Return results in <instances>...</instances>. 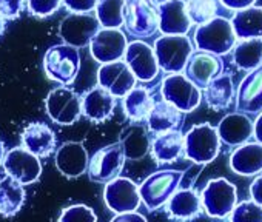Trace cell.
I'll use <instances>...</instances> for the list:
<instances>
[{
  "label": "cell",
  "instance_id": "6da1fadb",
  "mask_svg": "<svg viewBox=\"0 0 262 222\" xmlns=\"http://www.w3.org/2000/svg\"><path fill=\"white\" fill-rule=\"evenodd\" d=\"M184 173L179 170H159L151 173L138 187L141 202L151 211L162 208L168 199L179 190Z\"/></svg>",
  "mask_w": 262,
  "mask_h": 222
},
{
  "label": "cell",
  "instance_id": "7a4b0ae2",
  "mask_svg": "<svg viewBox=\"0 0 262 222\" xmlns=\"http://www.w3.org/2000/svg\"><path fill=\"white\" fill-rule=\"evenodd\" d=\"M194 45L199 51L210 53L217 57L227 54L236 45L231 22L224 17H214L213 20L199 25L194 31Z\"/></svg>",
  "mask_w": 262,
  "mask_h": 222
},
{
  "label": "cell",
  "instance_id": "3957f363",
  "mask_svg": "<svg viewBox=\"0 0 262 222\" xmlns=\"http://www.w3.org/2000/svg\"><path fill=\"white\" fill-rule=\"evenodd\" d=\"M43 70L48 79L60 85H70L76 80L80 70V54L67 43L51 47L43 56Z\"/></svg>",
  "mask_w": 262,
  "mask_h": 222
},
{
  "label": "cell",
  "instance_id": "277c9868",
  "mask_svg": "<svg viewBox=\"0 0 262 222\" xmlns=\"http://www.w3.org/2000/svg\"><path fill=\"white\" fill-rule=\"evenodd\" d=\"M221 139L211 124H198L184 136V156L196 164H208L217 158Z\"/></svg>",
  "mask_w": 262,
  "mask_h": 222
},
{
  "label": "cell",
  "instance_id": "5b68a950",
  "mask_svg": "<svg viewBox=\"0 0 262 222\" xmlns=\"http://www.w3.org/2000/svg\"><path fill=\"white\" fill-rule=\"evenodd\" d=\"M199 196L202 210L214 219H224L230 216L237 204L236 187L225 177L208 181Z\"/></svg>",
  "mask_w": 262,
  "mask_h": 222
},
{
  "label": "cell",
  "instance_id": "8992f818",
  "mask_svg": "<svg viewBox=\"0 0 262 222\" xmlns=\"http://www.w3.org/2000/svg\"><path fill=\"white\" fill-rule=\"evenodd\" d=\"M155 54L165 73H181L193 54V43L187 36H162L155 42Z\"/></svg>",
  "mask_w": 262,
  "mask_h": 222
},
{
  "label": "cell",
  "instance_id": "52a82bcc",
  "mask_svg": "<svg viewBox=\"0 0 262 222\" xmlns=\"http://www.w3.org/2000/svg\"><path fill=\"white\" fill-rule=\"evenodd\" d=\"M161 94L165 102L176 106L181 113H190L201 105V90L187 79L185 74L174 73L164 77L161 85Z\"/></svg>",
  "mask_w": 262,
  "mask_h": 222
},
{
  "label": "cell",
  "instance_id": "ba28073f",
  "mask_svg": "<svg viewBox=\"0 0 262 222\" xmlns=\"http://www.w3.org/2000/svg\"><path fill=\"white\" fill-rule=\"evenodd\" d=\"M126 161L125 150L120 142L110 144L97 150L88 164V177L97 184H108L110 181L120 176Z\"/></svg>",
  "mask_w": 262,
  "mask_h": 222
},
{
  "label": "cell",
  "instance_id": "9c48e42d",
  "mask_svg": "<svg viewBox=\"0 0 262 222\" xmlns=\"http://www.w3.org/2000/svg\"><path fill=\"white\" fill-rule=\"evenodd\" d=\"M123 27L135 37H150L159 30L158 10L148 0H125Z\"/></svg>",
  "mask_w": 262,
  "mask_h": 222
},
{
  "label": "cell",
  "instance_id": "30bf717a",
  "mask_svg": "<svg viewBox=\"0 0 262 222\" xmlns=\"http://www.w3.org/2000/svg\"><path fill=\"white\" fill-rule=\"evenodd\" d=\"M45 105L51 121L59 125H73L82 116V97L63 85L48 93Z\"/></svg>",
  "mask_w": 262,
  "mask_h": 222
},
{
  "label": "cell",
  "instance_id": "8fae6325",
  "mask_svg": "<svg viewBox=\"0 0 262 222\" xmlns=\"http://www.w3.org/2000/svg\"><path fill=\"white\" fill-rule=\"evenodd\" d=\"M103 202L116 214L138 211L141 205L138 184L135 181H131L129 177L117 176L116 179L105 184Z\"/></svg>",
  "mask_w": 262,
  "mask_h": 222
},
{
  "label": "cell",
  "instance_id": "7c38bea8",
  "mask_svg": "<svg viewBox=\"0 0 262 222\" xmlns=\"http://www.w3.org/2000/svg\"><path fill=\"white\" fill-rule=\"evenodd\" d=\"M2 165L7 176L16 179L22 185L37 182L42 174V164L39 158L27 151L24 147H16L7 151Z\"/></svg>",
  "mask_w": 262,
  "mask_h": 222
},
{
  "label": "cell",
  "instance_id": "4fadbf2b",
  "mask_svg": "<svg viewBox=\"0 0 262 222\" xmlns=\"http://www.w3.org/2000/svg\"><path fill=\"white\" fill-rule=\"evenodd\" d=\"M126 37L119 28H102L90 40V53L100 65L122 60L126 51Z\"/></svg>",
  "mask_w": 262,
  "mask_h": 222
},
{
  "label": "cell",
  "instance_id": "5bb4252c",
  "mask_svg": "<svg viewBox=\"0 0 262 222\" xmlns=\"http://www.w3.org/2000/svg\"><path fill=\"white\" fill-rule=\"evenodd\" d=\"M125 63L135 74L136 80L141 82L153 80L161 70L156 60L155 50L142 40H135L126 45Z\"/></svg>",
  "mask_w": 262,
  "mask_h": 222
},
{
  "label": "cell",
  "instance_id": "9a60e30c",
  "mask_svg": "<svg viewBox=\"0 0 262 222\" xmlns=\"http://www.w3.org/2000/svg\"><path fill=\"white\" fill-rule=\"evenodd\" d=\"M100 30V25L93 14H70L67 16L59 28L63 42L74 48H82L90 43L93 36Z\"/></svg>",
  "mask_w": 262,
  "mask_h": 222
},
{
  "label": "cell",
  "instance_id": "2e32d148",
  "mask_svg": "<svg viewBox=\"0 0 262 222\" xmlns=\"http://www.w3.org/2000/svg\"><path fill=\"white\" fill-rule=\"evenodd\" d=\"M97 82L99 86L114 97H123L136 86V77L123 60L100 65L97 70Z\"/></svg>",
  "mask_w": 262,
  "mask_h": 222
},
{
  "label": "cell",
  "instance_id": "e0dca14e",
  "mask_svg": "<svg viewBox=\"0 0 262 222\" xmlns=\"http://www.w3.org/2000/svg\"><path fill=\"white\" fill-rule=\"evenodd\" d=\"M236 111L244 115L262 111V65L248 71L241 80L236 93Z\"/></svg>",
  "mask_w": 262,
  "mask_h": 222
},
{
  "label": "cell",
  "instance_id": "ac0fdd59",
  "mask_svg": "<svg viewBox=\"0 0 262 222\" xmlns=\"http://www.w3.org/2000/svg\"><path fill=\"white\" fill-rule=\"evenodd\" d=\"M90 164L88 151L82 142H63L56 148V167L57 170L70 179H76L86 173Z\"/></svg>",
  "mask_w": 262,
  "mask_h": 222
},
{
  "label": "cell",
  "instance_id": "d6986e66",
  "mask_svg": "<svg viewBox=\"0 0 262 222\" xmlns=\"http://www.w3.org/2000/svg\"><path fill=\"white\" fill-rule=\"evenodd\" d=\"M185 76L199 90L205 88L214 77L222 74V60L210 53H193L185 65Z\"/></svg>",
  "mask_w": 262,
  "mask_h": 222
},
{
  "label": "cell",
  "instance_id": "ffe728a7",
  "mask_svg": "<svg viewBox=\"0 0 262 222\" xmlns=\"http://www.w3.org/2000/svg\"><path fill=\"white\" fill-rule=\"evenodd\" d=\"M159 30L164 36H187L191 28L184 0H168L159 5Z\"/></svg>",
  "mask_w": 262,
  "mask_h": 222
},
{
  "label": "cell",
  "instance_id": "44dd1931",
  "mask_svg": "<svg viewBox=\"0 0 262 222\" xmlns=\"http://www.w3.org/2000/svg\"><path fill=\"white\" fill-rule=\"evenodd\" d=\"M116 108V97L102 86H94L82 96V115L94 122L102 124L108 121Z\"/></svg>",
  "mask_w": 262,
  "mask_h": 222
},
{
  "label": "cell",
  "instance_id": "7402d4cb",
  "mask_svg": "<svg viewBox=\"0 0 262 222\" xmlns=\"http://www.w3.org/2000/svg\"><path fill=\"white\" fill-rule=\"evenodd\" d=\"M20 141L22 147L39 159L48 158L56 151V135L51 127L43 122H33L27 125L22 131Z\"/></svg>",
  "mask_w": 262,
  "mask_h": 222
},
{
  "label": "cell",
  "instance_id": "603a6c76",
  "mask_svg": "<svg viewBox=\"0 0 262 222\" xmlns=\"http://www.w3.org/2000/svg\"><path fill=\"white\" fill-rule=\"evenodd\" d=\"M221 142L239 147L247 144V141L253 136V122L244 113H230L227 115L219 125L216 127Z\"/></svg>",
  "mask_w": 262,
  "mask_h": 222
},
{
  "label": "cell",
  "instance_id": "cb8c5ba5",
  "mask_svg": "<svg viewBox=\"0 0 262 222\" xmlns=\"http://www.w3.org/2000/svg\"><path fill=\"white\" fill-rule=\"evenodd\" d=\"M167 213L171 219L187 222L198 217L202 213L201 196L194 188H181L165 204Z\"/></svg>",
  "mask_w": 262,
  "mask_h": 222
},
{
  "label": "cell",
  "instance_id": "d4e9b609",
  "mask_svg": "<svg viewBox=\"0 0 262 222\" xmlns=\"http://www.w3.org/2000/svg\"><path fill=\"white\" fill-rule=\"evenodd\" d=\"M230 168L241 176H254L262 171V144L239 145L230 156Z\"/></svg>",
  "mask_w": 262,
  "mask_h": 222
},
{
  "label": "cell",
  "instance_id": "484cf974",
  "mask_svg": "<svg viewBox=\"0 0 262 222\" xmlns=\"http://www.w3.org/2000/svg\"><path fill=\"white\" fill-rule=\"evenodd\" d=\"M181 122H182V113L176 106L165 102L164 99L155 102L153 109L150 111V115L147 118V127L155 135L174 131L181 127Z\"/></svg>",
  "mask_w": 262,
  "mask_h": 222
},
{
  "label": "cell",
  "instance_id": "4316f807",
  "mask_svg": "<svg viewBox=\"0 0 262 222\" xmlns=\"http://www.w3.org/2000/svg\"><path fill=\"white\" fill-rule=\"evenodd\" d=\"M151 156L159 164H171L184 156V135L179 130L156 135L151 141Z\"/></svg>",
  "mask_w": 262,
  "mask_h": 222
},
{
  "label": "cell",
  "instance_id": "83f0119b",
  "mask_svg": "<svg viewBox=\"0 0 262 222\" xmlns=\"http://www.w3.org/2000/svg\"><path fill=\"white\" fill-rule=\"evenodd\" d=\"M27 199L25 185L10 176L0 177V214L4 217L16 216Z\"/></svg>",
  "mask_w": 262,
  "mask_h": 222
},
{
  "label": "cell",
  "instance_id": "f1b7e54d",
  "mask_svg": "<svg viewBox=\"0 0 262 222\" xmlns=\"http://www.w3.org/2000/svg\"><path fill=\"white\" fill-rule=\"evenodd\" d=\"M155 100L145 86H135L123 96V113L131 122L147 121L150 111L153 109Z\"/></svg>",
  "mask_w": 262,
  "mask_h": 222
},
{
  "label": "cell",
  "instance_id": "f546056e",
  "mask_svg": "<svg viewBox=\"0 0 262 222\" xmlns=\"http://www.w3.org/2000/svg\"><path fill=\"white\" fill-rule=\"evenodd\" d=\"M231 27L236 39H262V8L250 7L236 11L231 19Z\"/></svg>",
  "mask_w": 262,
  "mask_h": 222
},
{
  "label": "cell",
  "instance_id": "4dcf8cb0",
  "mask_svg": "<svg viewBox=\"0 0 262 222\" xmlns=\"http://www.w3.org/2000/svg\"><path fill=\"white\" fill-rule=\"evenodd\" d=\"M233 80L228 74H219L204 88V97L207 105L216 111L227 109L233 100Z\"/></svg>",
  "mask_w": 262,
  "mask_h": 222
},
{
  "label": "cell",
  "instance_id": "1f68e13d",
  "mask_svg": "<svg viewBox=\"0 0 262 222\" xmlns=\"http://www.w3.org/2000/svg\"><path fill=\"white\" fill-rule=\"evenodd\" d=\"M233 60L237 68L251 71L262 65V39H247L234 45Z\"/></svg>",
  "mask_w": 262,
  "mask_h": 222
},
{
  "label": "cell",
  "instance_id": "d6a6232c",
  "mask_svg": "<svg viewBox=\"0 0 262 222\" xmlns=\"http://www.w3.org/2000/svg\"><path fill=\"white\" fill-rule=\"evenodd\" d=\"M125 0H97L96 19L103 28H119L123 25Z\"/></svg>",
  "mask_w": 262,
  "mask_h": 222
},
{
  "label": "cell",
  "instance_id": "836d02e7",
  "mask_svg": "<svg viewBox=\"0 0 262 222\" xmlns=\"http://www.w3.org/2000/svg\"><path fill=\"white\" fill-rule=\"evenodd\" d=\"M185 10L191 24L204 25L216 17L217 4L216 0H187Z\"/></svg>",
  "mask_w": 262,
  "mask_h": 222
},
{
  "label": "cell",
  "instance_id": "e575fe53",
  "mask_svg": "<svg viewBox=\"0 0 262 222\" xmlns=\"http://www.w3.org/2000/svg\"><path fill=\"white\" fill-rule=\"evenodd\" d=\"M230 222H262V207L251 199L242 201L230 213Z\"/></svg>",
  "mask_w": 262,
  "mask_h": 222
},
{
  "label": "cell",
  "instance_id": "d590c367",
  "mask_svg": "<svg viewBox=\"0 0 262 222\" xmlns=\"http://www.w3.org/2000/svg\"><path fill=\"white\" fill-rule=\"evenodd\" d=\"M59 222H97V214L91 207L85 204H76L62 210Z\"/></svg>",
  "mask_w": 262,
  "mask_h": 222
},
{
  "label": "cell",
  "instance_id": "8d00e7d4",
  "mask_svg": "<svg viewBox=\"0 0 262 222\" xmlns=\"http://www.w3.org/2000/svg\"><path fill=\"white\" fill-rule=\"evenodd\" d=\"M62 5V0H28V10L33 16L47 17L54 14Z\"/></svg>",
  "mask_w": 262,
  "mask_h": 222
},
{
  "label": "cell",
  "instance_id": "74e56055",
  "mask_svg": "<svg viewBox=\"0 0 262 222\" xmlns=\"http://www.w3.org/2000/svg\"><path fill=\"white\" fill-rule=\"evenodd\" d=\"M24 10V0H0V16L4 19H16Z\"/></svg>",
  "mask_w": 262,
  "mask_h": 222
},
{
  "label": "cell",
  "instance_id": "f35d334b",
  "mask_svg": "<svg viewBox=\"0 0 262 222\" xmlns=\"http://www.w3.org/2000/svg\"><path fill=\"white\" fill-rule=\"evenodd\" d=\"M65 8L76 14H88L96 8L97 0H62Z\"/></svg>",
  "mask_w": 262,
  "mask_h": 222
},
{
  "label": "cell",
  "instance_id": "ab89813d",
  "mask_svg": "<svg viewBox=\"0 0 262 222\" xmlns=\"http://www.w3.org/2000/svg\"><path fill=\"white\" fill-rule=\"evenodd\" d=\"M110 222H148L147 217L138 211H128V213H119L116 214Z\"/></svg>",
  "mask_w": 262,
  "mask_h": 222
},
{
  "label": "cell",
  "instance_id": "60d3db41",
  "mask_svg": "<svg viewBox=\"0 0 262 222\" xmlns=\"http://www.w3.org/2000/svg\"><path fill=\"white\" fill-rule=\"evenodd\" d=\"M250 194H251V201H254L257 205L262 207V174L254 177V181L251 182Z\"/></svg>",
  "mask_w": 262,
  "mask_h": 222
},
{
  "label": "cell",
  "instance_id": "b9f144b4",
  "mask_svg": "<svg viewBox=\"0 0 262 222\" xmlns=\"http://www.w3.org/2000/svg\"><path fill=\"white\" fill-rule=\"evenodd\" d=\"M222 5L227 7L228 10H234V11H241L250 7H254L256 0H221Z\"/></svg>",
  "mask_w": 262,
  "mask_h": 222
},
{
  "label": "cell",
  "instance_id": "7bdbcfd3",
  "mask_svg": "<svg viewBox=\"0 0 262 222\" xmlns=\"http://www.w3.org/2000/svg\"><path fill=\"white\" fill-rule=\"evenodd\" d=\"M253 135L257 144H262V111L259 113V116L256 118V121L253 122Z\"/></svg>",
  "mask_w": 262,
  "mask_h": 222
},
{
  "label": "cell",
  "instance_id": "ee69618b",
  "mask_svg": "<svg viewBox=\"0 0 262 222\" xmlns=\"http://www.w3.org/2000/svg\"><path fill=\"white\" fill-rule=\"evenodd\" d=\"M5 154H7V147H5V142L2 141V138H0V165L4 164Z\"/></svg>",
  "mask_w": 262,
  "mask_h": 222
},
{
  "label": "cell",
  "instance_id": "f6af8a7d",
  "mask_svg": "<svg viewBox=\"0 0 262 222\" xmlns=\"http://www.w3.org/2000/svg\"><path fill=\"white\" fill-rule=\"evenodd\" d=\"M4 31H5V19L0 16V36L4 34Z\"/></svg>",
  "mask_w": 262,
  "mask_h": 222
},
{
  "label": "cell",
  "instance_id": "bcb514c9",
  "mask_svg": "<svg viewBox=\"0 0 262 222\" xmlns=\"http://www.w3.org/2000/svg\"><path fill=\"white\" fill-rule=\"evenodd\" d=\"M148 2H150L151 5H156V7H159V5H162V4L168 2V0H148Z\"/></svg>",
  "mask_w": 262,
  "mask_h": 222
}]
</instances>
